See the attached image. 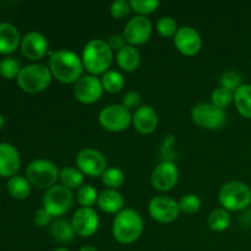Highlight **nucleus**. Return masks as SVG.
<instances>
[{"label":"nucleus","mask_w":251,"mask_h":251,"mask_svg":"<svg viewBox=\"0 0 251 251\" xmlns=\"http://www.w3.org/2000/svg\"><path fill=\"white\" fill-rule=\"evenodd\" d=\"M71 226L76 235L90 238L95 235L100 228V216L92 207H80L71 217Z\"/></svg>","instance_id":"ddd939ff"},{"label":"nucleus","mask_w":251,"mask_h":251,"mask_svg":"<svg viewBox=\"0 0 251 251\" xmlns=\"http://www.w3.org/2000/svg\"><path fill=\"white\" fill-rule=\"evenodd\" d=\"M103 86L100 78L93 75H83L74 85V96L82 104H93L103 95Z\"/></svg>","instance_id":"2eb2a0df"},{"label":"nucleus","mask_w":251,"mask_h":251,"mask_svg":"<svg viewBox=\"0 0 251 251\" xmlns=\"http://www.w3.org/2000/svg\"><path fill=\"white\" fill-rule=\"evenodd\" d=\"M179 207L185 215H195L201 208V199L196 194H186L179 200Z\"/></svg>","instance_id":"2f4dec72"},{"label":"nucleus","mask_w":251,"mask_h":251,"mask_svg":"<svg viewBox=\"0 0 251 251\" xmlns=\"http://www.w3.org/2000/svg\"><path fill=\"white\" fill-rule=\"evenodd\" d=\"M21 44L20 32L9 22L0 24V54H10Z\"/></svg>","instance_id":"412c9836"},{"label":"nucleus","mask_w":251,"mask_h":251,"mask_svg":"<svg viewBox=\"0 0 251 251\" xmlns=\"http://www.w3.org/2000/svg\"><path fill=\"white\" fill-rule=\"evenodd\" d=\"M113 50L104 39H91L82 50L83 68L90 75H103L109 70L113 63Z\"/></svg>","instance_id":"7ed1b4c3"},{"label":"nucleus","mask_w":251,"mask_h":251,"mask_svg":"<svg viewBox=\"0 0 251 251\" xmlns=\"http://www.w3.org/2000/svg\"><path fill=\"white\" fill-rule=\"evenodd\" d=\"M53 251H70V250L65 249V248H58V249H55V250H53Z\"/></svg>","instance_id":"37998d69"},{"label":"nucleus","mask_w":251,"mask_h":251,"mask_svg":"<svg viewBox=\"0 0 251 251\" xmlns=\"http://www.w3.org/2000/svg\"><path fill=\"white\" fill-rule=\"evenodd\" d=\"M233 102H234V92L227 90V88L220 86L211 93V103L221 109L229 107Z\"/></svg>","instance_id":"c756f323"},{"label":"nucleus","mask_w":251,"mask_h":251,"mask_svg":"<svg viewBox=\"0 0 251 251\" xmlns=\"http://www.w3.org/2000/svg\"><path fill=\"white\" fill-rule=\"evenodd\" d=\"M48 68L51 76L61 83H74L75 85L83 73L82 59L74 51L68 49H60L50 53Z\"/></svg>","instance_id":"f257e3e1"},{"label":"nucleus","mask_w":251,"mask_h":251,"mask_svg":"<svg viewBox=\"0 0 251 251\" xmlns=\"http://www.w3.org/2000/svg\"><path fill=\"white\" fill-rule=\"evenodd\" d=\"M78 251H98L96 248L91 247V245H86V247H82Z\"/></svg>","instance_id":"a19ab883"},{"label":"nucleus","mask_w":251,"mask_h":251,"mask_svg":"<svg viewBox=\"0 0 251 251\" xmlns=\"http://www.w3.org/2000/svg\"><path fill=\"white\" fill-rule=\"evenodd\" d=\"M176 50L185 56H194L202 48V39L198 29L191 26L179 27L173 37Z\"/></svg>","instance_id":"dca6fc26"},{"label":"nucleus","mask_w":251,"mask_h":251,"mask_svg":"<svg viewBox=\"0 0 251 251\" xmlns=\"http://www.w3.org/2000/svg\"><path fill=\"white\" fill-rule=\"evenodd\" d=\"M50 234L55 242L66 244L73 242L76 233L71 226V222L65 220H56L50 225Z\"/></svg>","instance_id":"b1692460"},{"label":"nucleus","mask_w":251,"mask_h":251,"mask_svg":"<svg viewBox=\"0 0 251 251\" xmlns=\"http://www.w3.org/2000/svg\"><path fill=\"white\" fill-rule=\"evenodd\" d=\"M4 123H5L4 117H2V115L0 114V130H1V129H2V126H4Z\"/></svg>","instance_id":"79ce46f5"},{"label":"nucleus","mask_w":251,"mask_h":251,"mask_svg":"<svg viewBox=\"0 0 251 251\" xmlns=\"http://www.w3.org/2000/svg\"><path fill=\"white\" fill-rule=\"evenodd\" d=\"M98 195L100 194L97 193L95 188L92 185H86L83 184L80 189L77 190V202L80 203L81 207H92L97 203Z\"/></svg>","instance_id":"7c9ffc66"},{"label":"nucleus","mask_w":251,"mask_h":251,"mask_svg":"<svg viewBox=\"0 0 251 251\" xmlns=\"http://www.w3.org/2000/svg\"><path fill=\"white\" fill-rule=\"evenodd\" d=\"M218 201L222 208L228 212L243 211L249 207L251 203V189L243 181H228L221 188Z\"/></svg>","instance_id":"39448f33"},{"label":"nucleus","mask_w":251,"mask_h":251,"mask_svg":"<svg viewBox=\"0 0 251 251\" xmlns=\"http://www.w3.org/2000/svg\"><path fill=\"white\" fill-rule=\"evenodd\" d=\"M130 6L134 12H136L137 16H145L151 15L156 11L159 6V1L157 0H131Z\"/></svg>","instance_id":"473e14b6"},{"label":"nucleus","mask_w":251,"mask_h":251,"mask_svg":"<svg viewBox=\"0 0 251 251\" xmlns=\"http://www.w3.org/2000/svg\"><path fill=\"white\" fill-rule=\"evenodd\" d=\"M100 178H102L103 185L107 189H112V190H118L119 188H122L125 181L124 173H123L122 169L117 168V167L105 169Z\"/></svg>","instance_id":"c85d7f7f"},{"label":"nucleus","mask_w":251,"mask_h":251,"mask_svg":"<svg viewBox=\"0 0 251 251\" xmlns=\"http://www.w3.org/2000/svg\"><path fill=\"white\" fill-rule=\"evenodd\" d=\"M110 15L117 20H124L126 19L132 11L131 6H130V1L126 0H117V1L112 2L110 5Z\"/></svg>","instance_id":"e433bc0d"},{"label":"nucleus","mask_w":251,"mask_h":251,"mask_svg":"<svg viewBox=\"0 0 251 251\" xmlns=\"http://www.w3.org/2000/svg\"><path fill=\"white\" fill-rule=\"evenodd\" d=\"M123 36L129 46H144L152 36V22L145 16L132 17L125 25Z\"/></svg>","instance_id":"f8f14e48"},{"label":"nucleus","mask_w":251,"mask_h":251,"mask_svg":"<svg viewBox=\"0 0 251 251\" xmlns=\"http://www.w3.org/2000/svg\"><path fill=\"white\" fill-rule=\"evenodd\" d=\"M21 51L24 56L29 60H39L47 54L49 48L48 41L46 36L41 32L32 31L28 32L24 38L21 39Z\"/></svg>","instance_id":"f3484780"},{"label":"nucleus","mask_w":251,"mask_h":251,"mask_svg":"<svg viewBox=\"0 0 251 251\" xmlns=\"http://www.w3.org/2000/svg\"><path fill=\"white\" fill-rule=\"evenodd\" d=\"M234 105L242 117L251 119V83H243L235 91Z\"/></svg>","instance_id":"5701e85b"},{"label":"nucleus","mask_w":251,"mask_h":251,"mask_svg":"<svg viewBox=\"0 0 251 251\" xmlns=\"http://www.w3.org/2000/svg\"><path fill=\"white\" fill-rule=\"evenodd\" d=\"M144 228L141 215L134 208H124L113 220L112 234L119 244L129 245L140 239Z\"/></svg>","instance_id":"f03ea898"},{"label":"nucleus","mask_w":251,"mask_h":251,"mask_svg":"<svg viewBox=\"0 0 251 251\" xmlns=\"http://www.w3.org/2000/svg\"><path fill=\"white\" fill-rule=\"evenodd\" d=\"M220 85L221 87H225L232 92H235L243 85V77L237 71H227L221 76Z\"/></svg>","instance_id":"c9c22d12"},{"label":"nucleus","mask_w":251,"mask_h":251,"mask_svg":"<svg viewBox=\"0 0 251 251\" xmlns=\"http://www.w3.org/2000/svg\"><path fill=\"white\" fill-rule=\"evenodd\" d=\"M98 207L100 211L110 215H118L120 211L124 210L125 200L124 196L118 190H112V189H105L100 191L97 200Z\"/></svg>","instance_id":"aec40b11"},{"label":"nucleus","mask_w":251,"mask_h":251,"mask_svg":"<svg viewBox=\"0 0 251 251\" xmlns=\"http://www.w3.org/2000/svg\"><path fill=\"white\" fill-rule=\"evenodd\" d=\"M115 60L119 69H122L125 73H134L139 69L141 63V55L137 50L136 47H132L126 44L123 49L117 51L115 54Z\"/></svg>","instance_id":"4be33fe9"},{"label":"nucleus","mask_w":251,"mask_h":251,"mask_svg":"<svg viewBox=\"0 0 251 251\" xmlns=\"http://www.w3.org/2000/svg\"><path fill=\"white\" fill-rule=\"evenodd\" d=\"M149 213L152 220L158 223L174 222L180 215L179 201L171 196H156L150 201Z\"/></svg>","instance_id":"9d476101"},{"label":"nucleus","mask_w":251,"mask_h":251,"mask_svg":"<svg viewBox=\"0 0 251 251\" xmlns=\"http://www.w3.org/2000/svg\"><path fill=\"white\" fill-rule=\"evenodd\" d=\"M100 82H102L103 90L107 91L108 93H118L124 88L125 78L119 71L108 70L102 75Z\"/></svg>","instance_id":"cd10ccee"},{"label":"nucleus","mask_w":251,"mask_h":251,"mask_svg":"<svg viewBox=\"0 0 251 251\" xmlns=\"http://www.w3.org/2000/svg\"><path fill=\"white\" fill-rule=\"evenodd\" d=\"M21 164L16 147L7 142L0 144V176L11 178L17 174Z\"/></svg>","instance_id":"6ab92c4d"},{"label":"nucleus","mask_w":251,"mask_h":251,"mask_svg":"<svg viewBox=\"0 0 251 251\" xmlns=\"http://www.w3.org/2000/svg\"><path fill=\"white\" fill-rule=\"evenodd\" d=\"M51 218H53V216L50 215V213L48 212L47 210H44L43 207L39 208V210L36 211V213H34V225L37 226V227H47V226L51 225Z\"/></svg>","instance_id":"58836bf2"},{"label":"nucleus","mask_w":251,"mask_h":251,"mask_svg":"<svg viewBox=\"0 0 251 251\" xmlns=\"http://www.w3.org/2000/svg\"><path fill=\"white\" fill-rule=\"evenodd\" d=\"M191 119L199 127L218 130L226 124L227 114L225 109L216 107L211 102H201L191 109Z\"/></svg>","instance_id":"0eeeda50"},{"label":"nucleus","mask_w":251,"mask_h":251,"mask_svg":"<svg viewBox=\"0 0 251 251\" xmlns=\"http://www.w3.org/2000/svg\"><path fill=\"white\" fill-rule=\"evenodd\" d=\"M20 69L19 61L15 60L14 58H5L0 61V75L4 78L11 80V78H17L19 76Z\"/></svg>","instance_id":"f704fd0d"},{"label":"nucleus","mask_w":251,"mask_h":251,"mask_svg":"<svg viewBox=\"0 0 251 251\" xmlns=\"http://www.w3.org/2000/svg\"><path fill=\"white\" fill-rule=\"evenodd\" d=\"M76 167L82 172L85 176L96 178V176H102L107 169V159L103 156L102 152L96 149L81 150L76 156Z\"/></svg>","instance_id":"9b49d317"},{"label":"nucleus","mask_w":251,"mask_h":251,"mask_svg":"<svg viewBox=\"0 0 251 251\" xmlns=\"http://www.w3.org/2000/svg\"><path fill=\"white\" fill-rule=\"evenodd\" d=\"M107 43L113 51H119L120 49H123L126 46V41H125L123 33L112 34V36L107 39Z\"/></svg>","instance_id":"ea45409f"},{"label":"nucleus","mask_w":251,"mask_h":251,"mask_svg":"<svg viewBox=\"0 0 251 251\" xmlns=\"http://www.w3.org/2000/svg\"><path fill=\"white\" fill-rule=\"evenodd\" d=\"M6 188L12 198L17 199V200H25L31 194L32 185L25 176H15L9 178L6 183Z\"/></svg>","instance_id":"a878e982"},{"label":"nucleus","mask_w":251,"mask_h":251,"mask_svg":"<svg viewBox=\"0 0 251 251\" xmlns=\"http://www.w3.org/2000/svg\"><path fill=\"white\" fill-rule=\"evenodd\" d=\"M179 179L178 167L172 161H163L152 171L151 184L159 193L171 191Z\"/></svg>","instance_id":"4468645a"},{"label":"nucleus","mask_w":251,"mask_h":251,"mask_svg":"<svg viewBox=\"0 0 251 251\" xmlns=\"http://www.w3.org/2000/svg\"><path fill=\"white\" fill-rule=\"evenodd\" d=\"M50 70L43 64H31L21 69L17 76V85L24 92L36 95L43 92L51 82Z\"/></svg>","instance_id":"20e7f679"},{"label":"nucleus","mask_w":251,"mask_h":251,"mask_svg":"<svg viewBox=\"0 0 251 251\" xmlns=\"http://www.w3.org/2000/svg\"><path fill=\"white\" fill-rule=\"evenodd\" d=\"M156 28L157 32L164 38H173L178 31V25L173 17L163 16L157 21Z\"/></svg>","instance_id":"72a5a7b5"},{"label":"nucleus","mask_w":251,"mask_h":251,"mask_svg":"<svg viewBox=\"0 0 251 251\" xmlns=\"http://www.w3.org/2000/svg\"><path fill=\"white\" fill-rule=\"evenodd\" d=\"M141 96H140L139 92L136 91H130V92H126L123 97L122 104L124 105L125 108H127L129 110L135 109L141 107Z\"/></svg>","instance_id":"4c0bfd02"},{"label":"nucleus","mask_w":251,"mask_h":251,"mask_svg":"<svg viewBox=\"0 0 251 251\" xmlns=\"http://www.w3.org/2000/svg\"><path fill=\"white\" fill-rule=\"evenodd\" d=\"M73 203V191L61 184L51 186L43 196V208L48 211L53 217H61L68 213Z\"/></svg>","instance_id":"1a4fd4ad"},{"label":"nucleus","mask_w":251,"mask_h":251,"mask_svg":"<svg viewBox=\"0 0 251 251\" xmlns=\"http://www.w3.org/2000/svg\"><path fill=\"white\" fill-rule=\"evenodd\" d=\"M60 184L65 188L73 190H78L83 185L85 174L77 168V167H65L60 171Z\"/></svg>","instance_id":"393cba45"},{"label":"nucleus","mask_w":251,"mask_h":251,"mask_svg":"<svg viewBox=\"0 0 251 251\" xmlns=\"http://www.w3.org/2000/svg\"><path fill=\"white\" fill-rule=\"evenodd\" d=\"M132 125L142 135H150L158 126V114L151 105H141L132 113Z\"/></svg>","instance_id":"a211bd4d"},{"label":"nucleus","mask_w":251,"mask_h":251,"mask_svg":"<svg viewBox=\"0 0 251 251\" xmlns=\"http://www.w3.org/2000/svg\"><path fill=\"white\" fill-rule=\"evenodd\" d=\"M60 171L55 163L48 159L38 158L32 161L26 168V178L32 186L42 190H48L56 185Z\"/></svg>","instance_id":"423d86ee"},{"label":"nucleus","mask_w":251,"mask_h":251,"mask_svg":"<svg viewBox=\"0 0 251 251\" xmlns=\"http://www.w3.org/2000/svg\"><path fill=\"white\" fill-rule=\"evenodd\" d=\"M98 122L107 131L122 132L132 123V113L123 104H110L100 110Z\"/></svg>","instance_id":"6e6552de"},{"label":"nucleus","mask_w":251,"mask_h":251,"mask_svg":"<svg viewBox=\"0 0 251 251\" xmlns=\"http://www.w3.org/2000/svg\"><path fill=\"white\" fill-rule=\"evenodd\" d=\"M230 222H232V218H230L229 212L222 207L213 210L207 218L208 227L213 232H225L230 226Z\"/></svg>","instance_id":"bb28decb"}]
</instances>
